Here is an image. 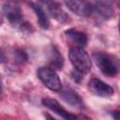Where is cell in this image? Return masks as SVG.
<instances>
[{
	"label": "cell",
	"instance_id": "2",
	"mask_svg": "<svg viewBox=\"0 0 120 120\" xmlns=\"http://www.w3.org/2000/svg\"><path fill=\"white\" fill-rule=\"evenodd\" d=\"M94 60L99 70L108 77H115L119 73L118 58L105 52H96L93 53Z\"/></svg>",
	"mask_w": 120,
	"mask_h": 120
},
{
	"label": "cell",
	"instance_id": "18",
	"mask_svg": "<svg viewBox=\"0 0 120 120\" xmlns=\"http://www.w3.org/2000/svg\"><path fill=\"white\" fill-rule=\"evenodd\" d=\"M2 22H3V19H2V16L0 15V25L2 24Z\"/></svg>",
	"mask_w": 120,
	"mask_h": 120
},
{
	"label": "cell",
	"instance_id": "14",
	"mask_svg": "<svg viewBox=\"0 0 120 120\" xmlns=\"http://www.w3.org/2000/svg\"><path fill=\"white\" fill-rule=\"evenodd\" d=\"M27 59H28V57H27V54L24 51L20 50V49L15 50V52L13 53V60H14L16 65L23 66L27 62Z\"/></svg>",
	"mask_w": 120,
	"mask_h": 120
},
{
	"label": "cell",
	"instance_id": "19",
	"mask_svg": "<svg viewBox=\"0 0 120 120\" xmlns=\"http://www.w3.org/2000/svg\"><path fill=\"white\" fill-rule=\"evenodd\" d=\"M2 93V84H1V82H0V95Z\"/></svg>",
	"mask_w": 120,
	"mask_h": 120
},
{
	"label": "cell",
	"instance_id": "10",
	"mask_svg": "<svg viewBox=\"0 0 120 120\" xmlns=\"http://www.w3.org/2000/svg\"><path fill=\"white\" fill-rule=\"evenodd\" d=\"M93 6V13L97 14L98 17L102 18L103 20H109L114 15V10L111 4L106 1H98Z\"/></svg>",
	"mask_w": 120,
	"mask_h": 120
},
{
	"label": "cell",
	"instance_id": "8",
	"mask_svg": "<svg viewBox=\"0 0 120 120\" xmlns=\"http://www.w3.org/2000/svg\"><path fill=\"white\" fill-rule=\"evenodd\" d=\"M42 104L46 108H48L49 110H51L52 112L58 114L59 116H61L64 119H75V118H77V116L75 114H72L69 112H68L55 99H52V98H45L42 99Z\"/></svg>",
	"mask_w": 120,
	"mask_h": 120
},
{
	"label": "cell",
	"instance_id": "7",
	"mask_svg": "<svg viewBox=\"0 0 120 120\" xmlns=\"http://www.w3.org/2000/svg\"><path fill=\"white\" fill-rule=\"evenodd\" d=\"M67 7L81 17H88L93 13V6L87 0H65Z\"/></svg>",
	"mask_w": 120,
	"mask_h": 120
},
{
	"label": "cell",
	"instance_id": "9",
	"mask_svg": "<svg viewBox=\"0 0 120 120\" xmlns=\"http://www.w3.org/2000/svg\"><path fill=\"white\" fill-rule=\"evenodd\" d=\"M64 36L69 42H71L74 45L73 47L83 48L87 44V36L83 32L78 31L74 28H69L66 30Z\"/></svg>",
	"mask_w": 120,
	"mask_h": 120
},
{
	"label": "cell",
	"instance_id": "16",
	"mask_svg": "<svg viewBox=\"0 0 120 120\" xmlns=\"http://www.w3.org/2000/svg\"><path fill=\"white\" fill-rule=\"evenodd\" d=\"M5 60H6V56H5V53H4V52L0 49V64H2L3 62H5Z\"/></svg>",
	"mask_w": 120,
	"mask_h": 120
},
{
	"label": "cell",
	"instance_id": "13",
	"mask_svg": "<svg viewBox=\"0 0 120 120\" xmlns=\"http://www.w3.org/2000/svg\"><path fill=\"white\" fill-rule=\"evenodd\" d=\"M27 3L30 6V8L34 10V12L36 13V15L38 17V24L40 25V27H42L43 29H48L49 26H50V22H49L46 11L41 8L40 5L36 4L33 1L27 0Z\"/></svg>",
	"mask_w": 120,
	"mask_h": 120
},
{
	"label": "cell",
	"instance_id": "6",
	"mask_svg": "<svg viewBox=\"0 0 120 120\" xmlns=\"http://www.w3.org/2000/svg\"><path fill=\"white\" fill-rule=\"evenodd\" d=\"M89 91L101 98H109L113 95V88L98 78H92L88 82Z\"/></svg>",
	"mask_w": 120,
	"mask_h": 120
},
{
	"label": "cell",
	"instance_id": "4",
	"mask_svg": "<svg viewBox=\"0 0 120 120\" xmlns=\"http://www.w3.org/2000/svg\"><path fill=\"white\" fill-rule=\"evenodd\" d=\"M37 75L41 82L50 90L57 92L62 89L61 80L55 70L51 67H40L37 70Z\"/></svg>",
	"mask_w": 120,
	"mask_h": 120
},
{
	"label": "cell",
	"instance_id": "3",
	"mask_svg": "<svg viewBox=\"0 0 120 120\" xmlns=\"http://www.w3.org/2000/svg\"><path fill=\"white\" fill-rule=\"evenodd\" d=\"M68 57L72 66L77 71L84 74L91 70L92 62L89 54L86 52V51L83 48L72 46L69 49Z\"/></svg>",
	"mask_w": 120,
	"mask_h": 120
},
{
	"label": "cell",
	"instance_id": "12",
	"mask_svg": "<svg viewBox=\"0 0 120 120\" xmlns=\"http://www.w3.org/2000/svg\"><path fill=\"white\" fill-rule=\"evenodd\" d=\"M60 91H61L62 98L67 103H68L70 106L76 107V108H82L83 107V102H82L81 97L73 89H71L69 87H67L63 90L61 89Z\"/></svg>",
	"mask_w": 120,
	"mask_h": 120
},
{
	"label": "cell",
	"instance_id": "5",
	"mask_svg": "<svg viewBox=\"0 0 120 120\" xmlns=\"http://www.w3.org/2000/svg\"><path fill=\"white\" fill-rule=\"evenodd\" d=\"M41 6L44 7V10L47 11V13L52 17L54 20L61 23H68L71 19L68 16V14L62 8L61 5L53 0H38Z\"/></svg>",
	"mask_w": 120,
	"mask_h": 120
},
{
	"label": "cell",
	"instance_id": "11",
	"mask_svg": "<svg viewBox=\"0 0 120 120\" xmlns=\"http://www.w3.org/2000/svg\"><path fill=\"white\" fill-rule=\"evenodd\" d=\"M47 56H48V62L52 68L55 69H61L64 65V58L58 49L54 45L49 46L47 50Z\"/></svg>",
	"mask_w": 120,
	"mask_h": 120
},
{
	"label": "cell",
	"instance_id": "1",
	"mask_svg": "<svg viewBox=\"0 0 120 120\" xmlns=\"http://www.w3.org/2000/svg\"><path fill=\"white\" fill-rule=\"evenodd\" d=\"M3 12L13 27L18 28L22 31L31 30V24L23 20L22 8L17 1L8 0L3 5Z\"/></svg>",
	"mask_w": 120,
	"mask_h": 120
},
{
	"label": "cell",
	"instance_id": "17",
	"mask_svg": "<svg viewBox=\"0 0 120 120\" xmlns=\"http://www.w3.org/2000/svg\"><path fill=\"white\" fill-rule=\"evenodd\" d=\"M112 112V117L114 118V119H119V116H120V112H119V111H113V112Z\"/></svg>",
	"mask_w": 120,
	"mask_h": 120
},
{
	"label": "cell",
	"instance_id": "15",
	"mask_svg": "<svg viewBox=\"0 0 120 120\" xmlns=\"http://www.w3.org/2000/svg\"><path fill=\"white\" fill-rule=\"evenodd\" d=\"M76 71H77V70H76ZM82 75H83V74L81 73V72H79V71H77L76 73H75V72H71V77H72V79H73L74 81H76L77 82H80V81L83 78Z\"/></svg>",
	"mask_w": 120,
	"mask_h": 120
}]
</instances>
